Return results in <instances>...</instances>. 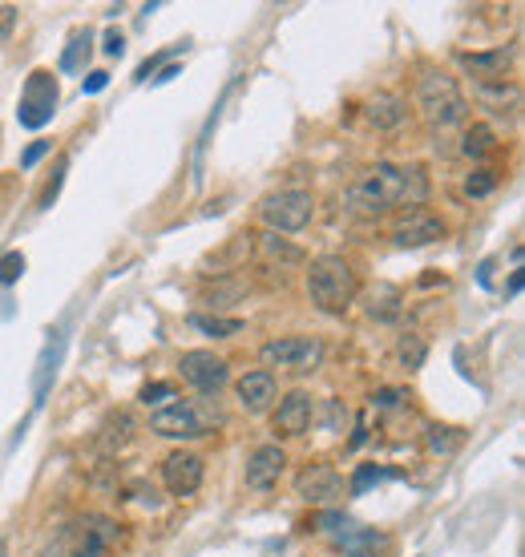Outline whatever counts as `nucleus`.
Returning <instances> with one entry per match:
<instances>
[{
	"instance_id": "1",
	"label": "nucleus",
	"mask_w": 525,
	"mask_h": 557,
	"mask_svg": "<svg viewBox=\"0 0 525 557\" xmlns=\"http://www.w3.org/2000/svg\"><path fill=\"white\" fill-rule=\"evenodd\" d=\"M429 202V174L425 166H392L376 162L364 178L344 190V206L352 214H384V210H412Z\"/></svg>"
},
{
	"instance_id": "2",
	"label": "nucleus",
	"mask_w": 525,
	"mask_h": 557,
	"mask_svg": "<svg viewBox=\"0 0 525 557\" xmlns=\"http://www.w3.org/2000/svg\"><path fill=\"white\" fill-rule=\"evenodd\" d=\"M416 109L433 130H453L469 118V101L445 69H420L416 77Z\"/></svg>"
},
{
	"instance_id": "3",
	"label": "nucleus",
	"mask_w": 525,
	"mask_h": 557,
	"mask_svg": "<svg viewBox=\"0 0 525 557\" xmlns=\"http://www.w3.org/2000/svg\"><path fill=\"white\" fill-rule=\"evenodd\" d=\"M360 295V279L352 271L348 259L340 255H320V259H311L307 267V299L328 311V315H344Z\"/></svg>"
},
{
	"instance_id": "4",
	"label": "nucleus",
	"mask_w": 525,
	"mask_h": 557,
	"mask_svg": "<svg viewBox=\"0 0 525 557\" xmlns=\"http://www.w3.org/2000/svg\"><path fill=\"white\" fill-rule=\"evenodd\" d=\"M223 424V412L210 400H174L150 416V432L170 436V440H198L210 436V428Z\"/></svg>"
},
{
	"instance_id": "5",
	"label": "nucleus",
	"mask_w": 525,
	"mask_h": 557,
	"mask_svg": "<svg viewBox=\"0 0 525 557\" xmlns=\"http://www.w3.org/2000/svg\"><path fill=\"white\" fill-rule=\"evenodd\" d=\"M259 218L271 227V235H295V231H303L307 222L315 218V194L299 190V186L275 190V194H267L259 202Z\"/></svg>"
},
{
	"instance_id": "6",
	"label": "nucleus",
	"mask_w": 525,
	"mask_h": 557,
	"mask_svg": "<svg viewBox=\"0 0 525 557\" xmlns=\"http://www.w3.org/2000/svg\"><path fill=\"white\" fill-rule=\"evenodd\" d=\"M259 360H263V372L275 376L279 372H295V376H307L320 368L324 360V344L315 340V336H279V340H267L259 348Z\"/></svg>"
},
{
	"instance_id": "7",
	"label": "nucleus",
	"mask_w": 525,
	"mask_h": 557,
	"mask_svg": "<svg viewBox=\"0 0 525 557\" xmlns=\"http://www.w3.org/2000/svg\"><path fill=\"white\" fill-rule=\"evenodd\" d=\"M114 541H118V521L101 517V513H85L73 525H65L61 549H65V557H101V553H110Z\"/></svg>"
},
{
	"instance_id": "8",
	"label": "nucleus",
	"mask_w": 525,
	"mask_h": 557,
	"mask_svg": "<svg viewBox=\"0 0 525 557\" xmlns=\"http://www.w3.org/2000/svg\"><path fill=\"white\" fill-rule=\"evenodd\" d=\"M449 235L445 227V218L429 206H412V210H400L392 218V227H388V239L396 247H429V243H441Z\"/></svg>"
},
{
	"instance_id": "9",
	"label": "nucleus",
	"mask_w": 525,
	"mask_h": 557,
	"mask_svg": "<svg viewBox=\"0 0 525 557\" xmlns=\"http://www.w3.org/2000/svg\"><path fill=\"white\" fill-rule=\"evenodd\" d=\"M57 109V77L49 69H37L29 73L25 81V93H21V105H17V122L25 130H41Z\"/></svg>"
},
{
	"instance_id": "10",
	"label": "nucleus",
	"mask_w": 525,
	"mask_h": 557,
	"mask_svg": "<svg viewBox=\"0 0 525 557\" xmlns=\"http://www.w3.org/2000/svg\"><path fill=\"white\" fill-rule=\"evenodd\" d=\"M178 372H182V380H186L190 388H198L202 396L219 392V388L231 380V364H227L223 356H215V352H206V348L182 352V360H178Z\"/></svg>"
},
{
	"instance_id": "11",
	"label": "nucleus",
	"mask_w": 525,
	"mask_h": 557,
	"mask_svg": "<svg viewBox=\"0 0 525 557\" xmlns=\"http://www.w3.org/2000/svg\"><path fill=\"white\" fill-rule=\"evenodd\" d=\"M340 489H344V481H340V473L328 461H311L295 477V497L307 501V505H328V501L340 497Z\"/></svg>"
},
{
	"instance_id": "12",
	"label": "nucleus",
	"mask_w": 525,
	"mask_h": 557,
	"mask_svg": "<svg viewBox=\"0 0 525 557\" xmlns=\"http://www.w3.org/2000/svg\"><path fill=\"white\" fill-rule=\"evenodd\" d=\"M202 477H206V461L198 453H170L162 461V485L170 489V497H194Z\"/></svg>"
},
{
	"instance_id": "13",
	"label": "nucleus",
	"mask_w": 525,
	"mask_h": 557,
	"mask_svg": "<svg viewBox=\"0 0 525 557\" xmlns=\"http://www.w3.org/2000/svg\"><path fill=\"white\" fill-rule=\"evenodd\" d=\"M287 473V453L279 449V444H259V449L247 457V469H243V481L247 489L255 493H267L279 485V477Z\"/></svg>"
},
{
	"instance_id": "14",
	"label": "nucleus",
	"mask_w": 525,
	"mask_h": 557,
	"mask_svg": "<svg viewBox=\"0 0 525 557\" xmlns=\"http://www.w3.org/2000/svg\"><path fill=\"white\" fill-rule=\"evenodd\" d=\"M311 416H315V400H311V392H303V388H295V392H287V396H279V408H275V416H271V424H275V432L279 436H303L307 428H311Z\"/></svg>"
},
{
	"instance_id": "15",
	"label": "nucleus",
	"mask_w": 525,
	"mask_h": 557,
	"mask_svg": "<svg viewBox=\"0 0 525 557\" xmlns=\"http://www.w3.org/2000/svg\"><path fill=\"white\" fill-rule=\"evenodd\" d=\"M235 392H239V404H243V412H251V416H259V412H267L275 400H279V384H275V376L271 372H247V376H239V384H235Z\"/></svg>"
},
{
	"instance_id": "16",
	"label": "nucleus",
	"mask_w": 525,
	"mask_h": 557,
	"mask_svg": "<svg viewBox=\"0 0 525 557\" xmlns=\"http://www.w3.org/2000/svg\"><path fill=\"white\" fill-rule=\"evenodd\" d=\"M364 118H368L376 130H400V126L408 122V101H404L400 93L380 89V93H372V97L364 101Z\"/></svg>"
},
{
	"instance_id": "17",
	"label": "nucleus",
	"mask_w": 525,
	"mask_h": 557,
	"mask_svg": "<svg viewBox=\"0 0 525 557\" xmlns=\"http://www.w3.org/2000/svg\"><path fill=\"white\" fill-rule=\"evenodd\" d=\"M457 61H461V69H469L473 77H481V81H497V77H505V73H509L513 53H509V49H489V53H457Z\"/></svg>"
},
{
	"instance_id": "18",
	"label": "nucleus",
	"mask_w": 525,
	"mask_h": 557,
	"mask_svg": "<svg viewBox=\"0 0 525 557\" xmlns=\"http://www.w3.org/2000/svg\"><path fill=\"white\" fill-rule=\"evenodd\" d=\"M259 259L263 263H279V271L283 267H299L303 263V251L295 247V243H287V239H279V235H259Z\"/></svg>"
},
{
	"instance_id": "19",
	"label": "nucleus",
	"mask_w": 525,
	"mask_h": 557,
	"mask_svg": "<svg viewBox=\"0 0 525 557\" xmlns=\"http://www.w3.org/2000/svg\"><path fill=\"white\" fill-rule=\"evenodd\" d=\"M61 352H65V336H61V331H53V340L45 344V356H41V364H37V384H33V392H37V400H45V392H49V380L57 376V364H61Z\"/></svg>"
},
{
	"instance_id": "20",
	"label": "nucleus",
	"mask_w": 525,
	"mask_h": 557,
	"mask_svg": "<svg viewBox=\"0 0 525 557\" xmlns=\"http://www.w3.org/2000/svg\"><path fill=\"white\" fill-rule=\"evenodd\" d=\"M493 150H497V134H493L485 122H473V126L461 134V154H465V158L481 162V158L493 154Z\"/></svg>"
},
{
	"instance_id": "21",
	"label": "nucleus",
	"mask_w": 525,
	"mask_h": 557,
	"mask_svg": "<svg viewBox=\"0 0 525 557\" xmlns=\"http://www.w3.org/2000/svg\"><path fill=\"white\" fill-rule=\"evenodd\" d=\"M190 323L202 331V336H215V340H231V336H239V331L247 327L239 315L235 319H223V315H190Z\"/></svg>"
},
{
	"instance_id": "22",
	"label": "nucleus",
	"mask_w": 525,
	"mask_h": 557,
	"mask_svg": "<svg viewBox=\"0 0 525 557\" xmlns=\"http://www.w3.org/2000/svg\"><path fill=\"white\" fill-rule=\"evenodd\" d=\"M368 315L372 319H396L400 315V291L396 287H388V283H380L376 291H368Z\"/></svg>"
},
{
	"instance_id": "23",
	"label": "nucleus",
	"mask_w": 525,
	"mask_h": 557,
	"mask_svg": "<svg viewBox=\"0 0 525 557\" xmlns=\"http://www.w3.org/2000/svg\"><path fill=\"white\" fill-rule=\"evenodd\" d=\"M89 49H93V33L85 29V33H77V37L69 41V49H65V57H61V69H65V73H77L81 61H89Z\"/></svg>"
},
{
	"instance_id": "24",
	"label": "nucleus",
	"mask_w": 525,
	"mask_h": 557,
	"mask_svg": "<svg viewBox=\"0 0 525 557\" xmlns=\"http://www.w3.org/2000/svg\"><path fill=\"white\" fill-rule=\"evenodd\" d=\"M497 182H501V174H497L493 166H477V170L465 178V194H469V198H485V194L497 190Z\"/></svg>"
},
{
	"instance_id": "25",
	"label": "nucleus",
	"mask_w": 525,
	"mask_h": 557,
	"mask_svg": "<svg viewBox=\"0 0 525 557\" xmlns=\"http://www.w3.org/2000/svg\"><path fill=\"white\" fill-rule=\"evenodd\" d=\"M425 340H420V336H412V331H408V336H400V344H396V360L404 364V368H420V364H425Z\"/></svg>"
},
{
	"instance_id": "26",
	"label": "nucleus",
	"mask_w": 525,
	"mask_h": 557,
	"mask_svg": "<svg viewBox=\"0 0 525 557\" xmlns=\"http://www.w3.org/2000/svg\"><path fill=\"white\" fill-rule=\"evenodd\" d=\"M457 444H461V432L457 428H441V424L429 428V449L433 453H453Z\"/></svg>"
},
{
	"instance_id": "27",
	"label": "nucleus",
	"mask_w": 525,
	"mask_h": 557,
	"mask_svg": "<svg viewBox=\"0 0 525 557\" xmlns=\"http://www.w3.org/2000/svg\"><path fill=\"white\" fill-rule=\"evenodd\" d=\"M178 400V392H174V384H166V380H154V384H146L142 388V404H174Z\"/></svg>"
},
{
	"instance_id": "28",
	"label": "nucleus",
	"mask_w": 525,
	"mask_h": 557,
	"mask_svg": "<svg viewBox=\"0 0 525 557\" xmlns=\"http://www.w3.org/2000/svg\"><path fill=\"white\" fill-rule=\"evenodd\" d=\"M25 271V255L21 251H9L5 259H0V283H17Z\"/></svg>"
},
{
	"instance_id": "29",
	"label": "nucleus",
	"mask_w": 525,
	"mask_h": 557,
	"mask_svg": "<svg viewBox=\"0 0 525 557\" xmlns=\"http://www.w3.org/2000/svg\"><path fill=\"white\" fill-rule=\"evenodd\" d=\"M384 477H388L384 469H376V465H368V469H360V473H356V481H352V493H364V489H368L372 481H384Z\"/></svg>"
},
{
	"instance_id": "30",
	"label": "nucleus",
	"mask_w": 525,
	"mask_h": 557,
	"mask_svg": "<svg viewBox=\"0 0 525 557\" xmlns=\"http://www.w3.org/2000/svg\"><path fill=\"white\" fill-rule=\"evenodd\" d=\"M49 150H53V142H33V146L21 154V166H25V170H29V166H37V162H41Z\"/></svg>"
},
{
	"instance_id": "31",
	"label": "nucleus",
	"mask_w": 525,
	"mask_h": 557,
	"mask_svg": "<svg viewBox=\"0 0 525 557\" xmlns=\"http://www.w3.org/2000/svg\"><path fill=\"white\" fill-rule=\"evenodd\" d=\"M105 85H110V73H105V69H97V73H89V77L81 81V89H85V93H101Z\"/></svg>"
},
{
	"instance_id": "32",
	"label": "nucleus",
	"mask_w": 525,
	"mask_h": 557,
	"mask_svg": "<svg viewBox=\"0 0 525 557\" xmlns=\"http://www.w3.org/2000/svg\"><path fill=\"white\" fill-rule=\"evenodd\" d=\"M13 25H17V9L13 5H0V41L13 33Z\"/></svg>"
},
{
	"instance_id": "33",
	"label": "nucleus",
	"mask_w": 525,
	"mask_h": 557,
	"mask_svg": "<svg viewBox=\"0 0 525 557\" xmlns=\"http://www.w3.org/2000/svg\"><path fill=\"white\" fill-rule=\"evenodd\" d=\"M105 53H110V57H122L126 53V37L122 33H105V45H101Z\"/></svg>"
},
{
	"instance_id": "34",
	"label": "nucleus",
	"mask_w": 525,
	"mask_h": 557,
	"mask_svg": "<svg viewBox=\"0 0 525 557\" xmlns=\"http://www.w3.org/2000/svg\"><path fill=\"white\" fill-rule=\"evenodd\" d=\"M61 170H65V166H61ZM61 170H57V178L49 182V190H45V198H41V206H49V202L57 198V190H61Z\"/></svg>"
},
{
	"instance_id": "35",
	"label": "nucleus",
	"mask_w": 525,
	"mask_h": 557,
	"mask_svg": "<svg viewBox=\"0 0 525 557\" xmlns=\"http://www.w3.org/2000/svg\"><path fill=\"white\" fill-rule=\"evenodd\" d=\"M170 77H178V65H166V69H162V73H158V77H154V81H158V85H162V81H170Z\"/></svg>"
},
{
	"instance_id": "36",
	"label": "nucleus",
	"mask_w": 525,
	"mask_h": 557,
	"mask_svg": "<svg viewBox=\"0 0 525 557\" xmlns=\"http://www.w3.org/2000/svg\"><path fill=\"white\" fill-rule=\"evenodd\" d=\"M0 557H5V541H0Z\"/></svg>"
}]
</instances>
